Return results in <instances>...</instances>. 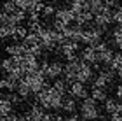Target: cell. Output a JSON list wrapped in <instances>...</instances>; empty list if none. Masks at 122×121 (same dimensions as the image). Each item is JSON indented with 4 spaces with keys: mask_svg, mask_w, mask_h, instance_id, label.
<instances>
[{
    "mask_svg": "<svg viewBox=\"0 0 122 121\" xmlns=\"http://www.w3.org/2000/svg\"><path fill=\"white\" fill-rule=\"evenodd\" d=\"M105 5H108V7H115V5H119V0H105Z\"/></svg>",
    "mask_w": 122,
    "mask_h": 121,
    "instance_id": "836d02e7",
    "label": "cell"
},
{
    "mask_svg": "<svg viewBox=\"0 0 122 121\" xmlns=\"http://www.w3.org/2000/svg\"><path fill=\"white\" fill-rule=\"evenodd\" d=\"M38 69L42 70V74L46 75L47 81H54L63 75V63L59 60H42Z\"/></svg>",
    "mask_w": 122,
    "mask_h": 121,
    "instance_id": "3957f363",
    "label": "cell"
},
{
    "mask_svg": "<svg viewBox=\"0 0 122 121\" xmlns=\"http://www.w3.org/2000/svg\"><path fill=\"white\" fill-rule=\"evenodd\" d=\"M26 34H28V28H26L25 25H16V32H14V40H23Z\"/></svg>",
    "mask_w": 122,
    "mask_h": 121,
    "instance_id": "484cf974",
    "label": "cell"
},
{
    "mask_svg": "<svg viewBox=\"0 0 122 121\" xmlns=\"http://www.w3.org/2000/svg\"><path fill=\"white\" fill-rule=\"evenodd\" d=\"M110 121H122V116L119 112H113V114H110Z\"/></svg>",
    "mask_w": 122,
    "mask_h": 121,
    "instance_id": "d6a6232c",
    "label": "cell"
},
{
    "mask_svg": "<svg viewBox=\"0 0 122 121\" xmlns=\"http://www.w3.org/2000/svg\"><path fill=\"white\" fill-rule=\"evenodd\" d=\"M112 19L113 23L122 25V5H115V9H112Z\"/></svg>",
    "mask_w": 122,
    "mask_h": 121,
    "instance_id": "f546056e",
    "label": "cell"
},
{
    "mask_svg": "<svg viewBox=\"0 0 122 121\" xmlns=\"http://www.w3.org/2000/svg\"><path fill=\"white\" fill-rule=\"evenodd\" d=\"M75 23L79 25V26H89L91 23H92V12H89V11H82V12H79V14H75Z\"/></svg>",
    "mask_w": 122,
    "mask_h": 121,
    "instance_id": "9a60e30c",
    "label": "cell"
},
{
    "mask_svg": "<svg viewBox=\"0 0 122 121\" xmlns=\"http://www.w3.org/2000/svg\"><path fill=\"white\" fill-rule=\"evenodd\" d=\"M68 95L73 97L75 100H84V98L89 97V90H87L86 84H82L79 81H73L68 84Z\"/></svg>",
    "mask_w": 122,
    "mask_h": 121,
    "instance_id": "9c48e42d",
    "label": "cell"
},
{
    "mask_svg": "<svg viewBox=\"0 0 122 121\" xmlns=\"http://www.w3.org/2000/svg\"><path fill=\"white\" fill-rule=\"evenodd\" d=\"M25 19H26V12H25V11H21V9L14 11L12 14H9V21L12 25H23Z\"/></svg>",
    "mask_w": 122,
    "mask_h": 121,
    "instance_id": "44dd1931",
    "label": "cell"
},
{
    "mask_svg": "<svg viewBox=\"0 0 122 121\" xmlns=\"http://www.w3.org/2000/svg\"><path fill=\"white\" fill-rule=\"evenodd\" d=\"M112 23H113V19H112V7H108V5H103L98 12L92 14V25H96L98 28H101V30H107Z\"/></svg>",
    "mask_w": 122,
    "mask_h": 121,
    "instance_id": "8992f818",
    "label": "cell"
},
{
    "mask_svg": "<svg viewBox=\"0 0 122 121\" xmlns=\"http://www.w3.org/2000/svg\"><path fill=\"white\" fill-rule=\"evenodd\" d=\"M52 2H58V0H52Z\"/></svg>",
    "mask_w": 122,
    "mask_h": 121,
    "instance_id": "74e56055",
    "label": "cell"
},
{
    "mask_svg": "<svg viewBox=\"0 0 122 121\" xmlns=\"http://www.w3.org/2000/svg\"><path fill=\"white\" fill-rule=\"evenodd\" d=\"M12 111H14V105L10 104L9 98L5 97V93H2V95H0V118L9 116Z\"/></svg>",
    "mask_w": 122,
    "mask_h": 121,
    "instance_id": "2e32d148",
    "label": "cell"
},
{
    "mask_svg": "<svg viewBox=\"0 0 122 121\" xmlns=\"http://www.w3.org/2000/svg\"><path fill=\"white\" fill-rule=\"evenodd\" d=\"M23 79L26 81V84L30 86L31 95H37L42 88L47 86V79H46V75L42 74L40 69H38V70H33V72H26V75H25Z\"/></svg>",
    "mask_w": 122,
    "mask_h": 121,
    "instance_id": "5b68a950",
    "label": "cell"
},
{
    "mask_svg": "<svg viewBox=\"0 0 122 121\" xmlns=\"http://www.w3.org/2000/svg\"><path fill=\"white\" fill-rule=\"evenodd\" d=\"M117 77L122 81V67H120V69H117Z\"/></svg>",
    "mask_w": 122,
    "mask_h": 121,
    "instance_id": "8d00e7d4",
    "label": "cell"
},
{
    "mask_svg": "<svg viewBox=\"0 0 122 121\" xmlns=\"http://www.w3.org/2000/svg\"><path fill=\"white\" fill-rule=\"evenodd\" d=\"M94 51H96V62L99 65H110V62H112L113 58V49L108 46L105 40H101L99 44H96L94 46Z\"/></svg>",
    "mask_w": 122,
    "mask_h": 121,
    "instance_id": "52a82bcc",
    "label": "cell"
},
{
    "mask_svg": "<svg viewBox=\"0 0 122 121\" xmlns=\"http://www.w3.org/2000/svg\"><path fill=\"white\" fill-rule=\"evenodd\" d=\"M92 86H94V88H105V90H107L110 84H108V81L98 72V75H94V79H92Z\"/></svg>",
    "mask_w": 122,
    "mask_h": 121,
    "instance_id": "83f0119b",
    "label": "cell"
},
{
    "mask_svg": "<svg viewBox=\"0 0 122 121\" xmlns=\"http://www.w3.org/2000/svg\"><path fill=\"white\" fill-rule=\"evenodd\" d=\"M107 97H108V93L105 88H91V98H94L96 102H105L107 100Z\"/></svg>",
    "mask_w": 122,
    "mask_h": 121,
    "instance_id": "7402d4cb",
    "label": "cell"
},
{
    "mask_svg": "<svg viewBox=\"0 0 122 121\" xmlns=\"http://www.w3.org/2000/svg\"><path fill=\"white\" fill-rule=\"evenodd\" d=\"M77 109H79V116L84 121H92V119H98L101 116V109L98 107V102L91 97L84 98Z\"/></svg>",
    "mask_w": 122,
    "mask_h": 121,
    "instance_id": "7a4b0ae2",
    "label": "cell"
},
{
    "mask_svg": "<svg viewBox=\"0 0 122 121\" xmlns=\"http://www.w3.org/2000/svg\"><path fill=\"white\" fill-rule=\"evenodd\" d=\"M77 100L73 97H66L63 98V104H61V111H65L66 114H71V112H77Z\"/></svg>",
    "mask_w": 122,
    "mask_h": 121,
    "instance_id": "e0dca14e",
    "label": "cell"
},
{
    "mask_svg": "<svg viewBox=\"0 0 122 121\" xmlns=\"http://www.w3.org/2000/svg\"><path fill=\"white\" fill-rule=\"evenodd\" d=\"M80 60L86 62V63H89V65L98 63L96 62V51H94V46H86L84 49H82V51H80Z\"/></svg>",
    "mask_w": 122,
    "mask_h": 121,
    "instance_id": "5bb4252c",
    "label": "cell"
},
{
    "mask_svg": "<svg viewBox=\"0 0 122 121\" xmlns=\"http://www.w3.org/2000/svg\"><path fill=\"white\" fill-rule=\"evenodd\" d=\"M112 44L113 47H117L119 51H122V25H117L112 32Z\"/></svg>",
    "mask_w": 122,
    "mask_h": 121,
    "instance_id": "d6986e66",
    "label": "cell"
},
{
    "mask_svg": "<svg viewBox=\"0 0 122 121\" xmlns=\"http://www.w3.org/2000/svg\"><path fill=\"white\" fill-rule=\"evenodd\" d=\"M92 79H94V69H92V65L82 62L80 67H79V72H77V79L75 81L82 82V84H89V82H92Z\"/></svg>",
    "mask_w": 122,
    "mask_h": 121,
    "instance_id": "30bf717a",
    "label": "cell"
},
{
    "mask_svg": "<svg viewBox=\"0 0 122 121\" xmlns=\"http://www.w3.org/2000/svg\"><path fill=\"white\" fill-rule=\"evenodd\" d=\"M0 42H2V40H0Z\"/></svg>",
    "mask_w": 122,
    "mask_h": 121,
    "instance_id": "f35d334b",
    "label": "cell"
},
{
    "mask_svg": "<svg viewBox=\"0 0 122 121\" xmlns=\"http://www.w3.org/2000/svg\"><path fill=\"white\" fill-rule=\"evenodd\" d=\"M65 119H66V121H84V119H82V118H80L77 112H71V114H68V118H65Z\"/></svg>",
    "mask_w": 122,
    "mask_h": 121,
    "instance_id": "1f68e13d",
    "label": "cell"
},
{
    "mask_svg": "<svg viewBox=\"0 0 122 121\" xmlns=\"http://www.w3.org/2000/svg\"><path fill=\"white\" fill-rule=\"evenodd\" d=\"M10 21H9V16L5 14V12H2L0 11V26H4V25H9Z\"/></svg>",
    "mask_w": 122,
    "mask_h": 121,
    "instance_id": "4dcf8cb0",
    "label": "cell"
},
{
    "mask_svg": "<svg viewBox=\"0 0 122 121\" xmlns=\"http://www.w3.org/2000/svg\"><path fill=\"white\" fill-rule=\"evenodd\" d=\"M52 19L58 21V23H61V25H65V26H68V25L73 23L75 14L70 11V7H59V9H56V12H54Z\"/></svg>",
    "mask_w": 122,
    "mask_h": 121,
    "instance_id": "8fae6325",
    "label": "cell"
},
{
    "mask_svg": "<svg viewBox=\"0 0 122 121\" xmlns=\"http://www.w3.org/2000/svg\"><path fill=\"white\" fill-rule=\"evenodd\" d=\"M117 107H119V100H117V98L107 97V100L103 102V109H105V112H107V114L117 112Z\"/></svg>",
    "mask_w": 122,
    "mask_h": 121,
    "instance_id": "ffe728a7",
    "label": "cell"
},
{
    "mask_svg": "<svg viewBox=\"0 0 122 121\" xmlns=\"http://www.w3.org/2000/svg\"><path fill=\"white\" fill-rule=\"evenodd\" d=\"M52 88H54V90H56L58 93H59V95H66V93H68V82H66L65 79H54V82H52V84H51Z\"/></svg>",
    "mask_w": 122,
    "mask_h": 121,
    "instance_id": "603a6c76",
    "label": "cell"
},
{
    "mask_svg": "<svg viewBox=\"0 0 122 121\" xmlns=\"http://www.w3.org/2000/svg\"><path fill=\"white\" fill-rule=\"evenodd\" d=\"M14 11H18V5H16V2L14 0H5V2L2 4V12H5V14H12Z\"/></svg>",
    "mask_w": 122,
    "mask_h": 121,
    "instance_id": "4316f807",
    "label": "cell"
},
{
    "mask_svg": "<svg viewBox=\"0 0 122 121\" xmlns=\"http://www.w3.org/2000/svg\"><path fill=\"white\" fill-rule=\"evenodd\" d=\"M16 5H18V9L25 11V12H30V11L33 9V5H35L37 2H42V0H14Z\"/></svg>",
    "mask_w": 122,
    "mask_h": 121,
    "instance_id": "cb8c5ba5",
    "label": "cell"
},
{
    "mask_svg": "<svg viewBox=\"0 0 122 121\" xmlns=\"http://www.w3.org/2000/svg\"><path fill=\"white\" fill-rule=\"evenodd\" d=\"M18 88V81L12 79L10 75L5 74L2 79H0V90H5V91H16Z\"/></svg>",
    "mask_w": 122,
    "mask_h": 121,
    "instance_id": "ac0fdd59",
    "label": "cell"
},
{
    "mask_svg": "<svg viewBox=\"0 0 122 121\" xmlns=\"http://www.w3.org/2000/svg\"><path fill=\"white\" fill-rule=\"evenodd\" d=\"M63 95L54 90L51 84H47L46 88H42L40 91L35 95V100L40 107H44L46 111H61V104H63Z\"/></svg>",
    "mask_w": 122,
    "mask_h": 121,
    "instance_id": "6da1fadb",
    "label": "cell"
},
{
    "mask_svg": "<svg viewBox=\"0 0 122 121\" xmlns=\"http://www.w3.org/2000/svg\"><path fill=\"white\" fill-rule=\"evenodd\" d=\"M86 4H87V11H91L94 14L105 5V0H86Z\"/></svg>",
    "mask_w": 122,
    "mask_h": 121,
    "instance_id": "d4e9b609",
    "label": "cell"
},
{
    "mask_svg": "<svg viewBox=\"0 0 122 121\" xmlns=\"http://www.w3.org/2000/svg\"><path fill=\"white\" fill-rule=\"evenodd\" d=\"M51 121H66L63 116H59V114H54V116L51 118Z\"/></svg>",
    "mask_w": 122,
    "mask_h": 121,
    "instance_id": "d590c367",
    "label": "cell"
},
{
    "mask_svg": "<svg viewBox=\"0 0 122 121\" xmlns=\"http://www.w3.org/2000/svg\"><path fill=\"white\" fill-rule=\"evenodd\" d=\"M63 35H65V39L66 40H73V42H80V35H82V26L79 25H68V26H65V30H63Z\"/></svg>",
    "mask_w": 122,
    "mask_h": 121,
    "instance_id": "7c38bea8",
    "label": "cell"
},
{
    "mask_svg": "<svg viewBox=\"0 0 122 121\" xmlns=\"http://www.w3.org/2000/svg\"><path fill=\"white\" fill-rule=\"evenodd\" d=\"M5 53L9 56H21V54L26 53V46L21 40H14L12 44H7L5 46Z\"/></svg>",
    "mask_w": 122,
    "mask_h": 121,
    "instance_id": "4fadbf2b",
    "label": "cell"
},
{
    "mask_svg": "<svg viewBox=\"0 0 122 121\" xmlns=\"http://www.w3.org/2000/svg\"><path fill=\"white\" fill-rule=\"evenodd\" d=\"M103 34L105 30L98 28L96 25H89V26H84L82 28V35H80V42L86 44V46H96L103 40Z\"/></svg>",
    "mask_w": 122,
    "mask_h": 121,
    "instance_id": "277c9868",
    "label": "cell"
},
{
    "mask_svg": "<svg viewBox=\"0 0 122 121\" xmlns=\"http://www.w3.org/2000/svg\"><path fill=\"white\" fill-rule=\"evenodd\" d=\"M80 49V44L79 42H73V40H65L61 46L56 49V53H59L61 56H63L65 60H71L77 56V53H79Z\"/></svg>",
    "mask_w": 122,
    "mask_h": 121,
    "instance_id": "ba28073f",
    "label": "cell"
},
{
    "mask_svg": "<svg viewBox=\"0 0 122 121\" xmlns=\"http://www.w3.org/2000/svg\"><path fill=\"white\" fill-rule=\"evenodd\" d=\"M117 100L119 104H122V86H117Z\"/></svg>",
    "mask_w": 122,
    "mask_h": 121,
    "instance_id": "e575fe53",
    "label": "cell"
},
{
    "mask_svg": "<svg viewBox=\"0 0 122 121\" xmlns=\"http://www.w3.org/2000/svg\"><path fill=\"white\" fill-rule=\"evenodd\" d=\"M54 12H56V7H54L52 4H49V5H44V9L40 11V16L44 19H51L54 16Z\"/></svg>",
    "mask_w": 122,
    "mask_h": 121,
    "instance_id": "f1b7e54d",
    "label": "cell"
}]
</instances>
